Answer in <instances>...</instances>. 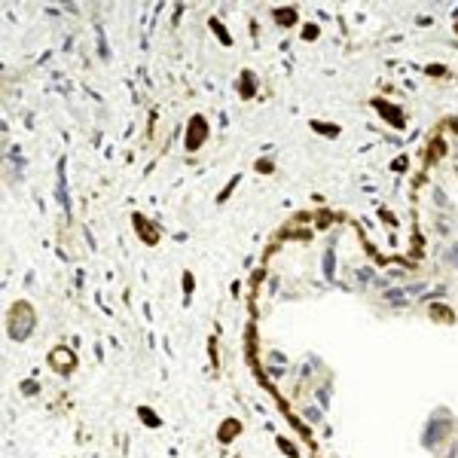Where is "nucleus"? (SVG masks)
I'll return each instance as SVG.
<instances>
[{"instance_id":"obj_2","label":"nucleus","mask_w":458,"mask_h":458,"mask_svg":"<svg viewBox=\"0 0 458 458\" xmlns=\"http://www.w3.org/2000/svg\"><path fill=\"white\" fill-rule=\"evenodd\" d=\"M205 135H208V126H205V120H199V117H196V120H193V132L186 129V147H189V150H196V147L205 141Z\"/></svg>"},{"instance_id":"obj_4","label":"nucleus","mask_w":458,"mask_h":458,"mask_svg":"<svg viewBox=\"0 0 458 458\" xmlns=\"http://www.w3.org/2000/svg\"><path fill=\"white\" fill-rule=\"evenodd\" d=\"M446 263H449V266H458V245H455V248H449V254H446Z\"/></svg>"},{"instance_id":"obj_3","label":"nucleus","mask_w":458,"mask_h":458,"mask_svg":"<svg viewBox=\"0 0 458 458\" xmlns=\"http://www.w3.org/2000/svg\"><path fill=\"white\" fill-rule=\"evenodd\" d=\"M293 19H296V16H293V10H287V13H278V22H281V25H293Z\"/></svg>"},{"instance_id":"obj_5","label":"nucleus","mask_w":458,"mask_h":458,"mask_svg":"<svg viewBox=\"0 0 458 458\" xmlns=\"http://www.w3.org/2000/svg\"><path fill=\"white\" fill-rule=\"evenodd\" d=\"M455 28H458V25H455Z\"/></svg>"},{"instance_id":"obj_1","label":"nucleus","mask_w":458,"mask_h":458,"mask_svg":"<svg viewBox=\"0 0 458 458\" xmlns=\"http://www.w3.org/2000/svg\"><path fill=\"white\" fill-rule=\"evenodd\" d=\"M34 330V312L28 302H16L10 312V336L13 339H28Z\"/></svg>"}]
</instances>
